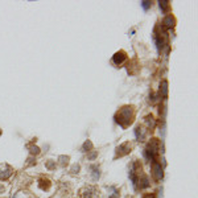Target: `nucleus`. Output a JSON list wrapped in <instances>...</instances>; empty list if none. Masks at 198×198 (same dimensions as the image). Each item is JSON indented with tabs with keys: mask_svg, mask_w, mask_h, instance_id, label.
Returning a JSON list of instances; mask_svg holds the SVG:
<instances>
[{
	"mask_svg": "<svg viewBox=\"0 0 198 198\" xmlns=\"http://www.w3.org/2000/svg\"><path fill=\"white\" fill-rule=\"evenodd\" d=\"M115 119H116V122L122 127L129 126L131 123H132V120H133V110H132V107H129V106L123 107V108L116 114Z\"/></svg>",
	"mask_w": 198,
	"mask_h": 198,
	"instance_id": "obj_1",
	"label": "nucleus"
},
{
	"mask_svg": "<svg viewBox=\"0 0 198 198\" xmlns=\"http://www.w3.org/2000/svg\"><path fill=\"white\" fill-rule=\"evenodd\" d=\"M158 147L160 145H158L157 139H152V140L149 141V144L147 145V148L144 150V154L149 161H152V162L156 161V156L158 154Z\"/></svg>",
	"mask_w": 198,
	"mask_h": 198,
	"instance_id": "obj_2",
	"label": "nucleus"
},
{
	"mask_svg": "<svg viewBox=\"0 0 198 198\" xmlns=\"http://www.w3.org/2000/svg\"><path fill=\"white\" fill-rule=\"evenodd\" d=\"M81 196L82 198H97L98 197V192L94 186H86L81 190Z\"/></svg>",
	"mask_w": 198,
	"mask_h": 198,
	"instance_id": "obj_3",
	"label": "nucleus"
},
{
	"mask_svg": "<svg viewBox=\"0 0 198 198\" xmlns=\"http://www.w3.org/2000/svg\"><path fill=\"white\" fill-rule=\"evenodd\" d=\"M131 149H132V145H131L129 143H123L122 145H119L118 148H116V157L118 156L122 157V156H124V154L129 153Z\"/></svg>",
	"mask_w": 198,
	"mask_h": 198,
	"instance_id": "obj_4",
	"label": "nucleus"
},
{
	"mask_svg": "<svg viewBox=\"0 0 198 198\" xmlns=\"http://www.w3.org/2000/svg\"><path fill=\"white\" fill-rule=\"evenodd\" d=\"M124 61H126V53L124 51H116V53L112 55V62L115 63V65H122Z\"/></svg>",
	"mask_w": 198,
	"mask_h": 198,
	"instance_id": "obj_5",
	"label": "nucleus"
},
{
	"mask_svg": "<svg viewBox=\"0 0 198 198\" xmlns=\"http://www.w3.org/2000/svg\"><path fill=\"white\" fill-rule=\"evenodd\" d=\"M153 176H154V178H156L157 181L162 178V168H161V165L158 164L157 161L153 162Z\"/></svg>",
	"mask_w": 198,
	"mask_h": 198,
	"instance_id": "obj_6",
	"label": "nucleus"
},
{
	"mask_svg": "<svg viewBox=\"0 0 198 198\" xmlns=\"http://www.w3.org/2000/svg\"><path fill=\"white\" fill-rule=\"evenodd\" d=\"M147 132H148V129H145L144 127H141V126H137L136 129H135V135H136L137 140H144L147 137Z\"/></svg>",
	"mask_w": 198,
	"mask_h": 198,
	"instance_id": "obj_7",
	"label": "nucleus"
},
{
	"mask_svg": "<svg viewBox=\"0 0 198 198\" xmlns=\"http://www.w3.org/2000/svg\"><path fill=\"white\" fill-rule=\"evenodd\" d=\"M12 174V168L9 166H4L3 169H0V180H8Z\"/></svg>",
	"mask_w": 198,
	"mask_h": 198,
	"instance_id": "obj_8",
	"label": "nucleus"
},
{
	"mask_svg": "<svg viewBox=\"0 0 198 198\" xmlns=\"http://www.w3.org/2000/svg\"><path fill=\"white\" fill-rule=\"evenodd\" d=\"M162 25H164V28H173L174 27V17L172 15H168L164 19V21H162Z\"/></svg>",
	"mask_w": 198,
	"mask_h": 198,
	"instance_id": "obj_9",
	"label": "nucleus"
},
{
	"mask_svg": "<svg viewBox=\"0 0 198 198\" xmlns=\"http://www.w3.org/2000/svg\"><path fill=\"white\" fill-rule=\"evenodd\" d=\"M144 122H145L147 127H148V128H150V129H153L154 127H156V120H154V118L152 116V115H148V116H145Z\"/></svg>",
	"mask_w": 198,
	"mask_h": 198,
	"instance_id": "obj_10",
	"label": "nucleus"
},
{
	"mask_svg": "<svg viewBox=\"0 0 198 198\" xmlns=\"http://www.w3.org/2000/svg\"><path fill=\"white\" fill-rule=\"evenodd\" d=\"M160 94H161L162 98H166V97H168V82H166V81H162V82H161Z\"/></svg>",
	"mask_w": 198,
	"mask_h": 198,
	"instance_id": "obj_11",
	"label": "nucleus"
},
{
	"mask_svg": "<svg viewBox=\"0 0 198 198\" xmlns=\"http://www.w3.org/2000/svg\"><path fill=\"white\" fill-rule=\"evenodd\" d=\"M137 182H140V189H145L149 186V180L147 176H141L140 178L137 180Z\"/></svg>",
	"mask_w": 198,
	"mask_h": 198,
	"instance_id": "obj_12",
	"label": "nucleus"
},
{
	"mask_svg": "<svg viewBox=\"0 0 198 198\" xmlns=\"http://www.w3.org/2000/svg\"><path fill=\"white\" fill-rule=\"evenodd\" d=\"M12 198H32V196L28 192H25V190H20Z\"/></svg>",
	"mask_w": 198,
	"mask_h": 198,
	"instance_id": "obj_13",
	"label": "nucleus"
},
{
	"mask_svg": "<svg viewBox=\"0 0 198 198\" xmlns=\"http://www.w3.org/2000/svg\"><path fill=\"white\" fill-rule=\"evenodd\" d=\"M49 180H40V184H38V186H40V189H42V190H46L48 188H49Z\"/></svg>",
	"mask_w": 198,
	"mask_h": 198,
	"instance_id": "obj_14",
	"label": "nucleus"
},
{
	"mask_svg": "<svg viewBox=\"0 0 198 198\" xmlns=\"http://www.w3.org/2000/svg\"><path fill=\"white\" fill-rule=\"evenodd\" d=\"M91 148H93V143H91L90 140H87V141L83 143V145H82V150H83V152H89Z\"/></svg>",
	"mask_w": 198,
	"mask_h": 198,
	"instance_id": "obj_15",
	"label": "nucleus"
},
{
	"mask_svg": "<svg viewBox=\"0 0 198 198\" xmlns=\"http://www.w3.org/2000/svg\"><path fill=\"white\" fill-rule=\"evenodd\" d=\"M91 170H93V180H98L99 176H101V173H99V168L98 166H91Z\"/></svg>",
	"mask_w": 198,
	"mask_h": 198,
	"instance_id": "obj_16",
	"label": "nucleus"
},
{
	"mask_svg": "<svg viewBox=\"0 0 198 198\" xmlns=\"http://www.w3.org/2000/svg\"><path fill=\"white\" fill-rule=\"evenodd\" d=\"M160 3V8L162 11H168L169 8V2H166V0H162V2H158Z\"/></svg>",
	"mask_w": 198,
	"mask_h": 198,
	"instance_id": "obj_17",
	"label": "nucleus"
},
{
	"mask_svg": "<svg viewBox=\"0 0 198 198\" xmlns=\"http://www.w3.org/2000/svg\"><path fill=\"white\" fill-rule=\"evenodd\" d=\"M29 152L32 154H38L40 153V148H38V147H36V145H30L29 147Z\"/></svg>",
	"mask_w": 198,
	"mask_h": 198,
	"instance_id": "obj_18",
	"label": "nucleus"
},
{
	"mask_svg": "<svg viewBox=\"0 0 198 198\" xmlns=\"http://www.w3.org/2000/svg\"><path fill=\"white\" fill-rule=\"evenodd\" d=\"M141 5H143V8H144V9H148V8H150V5H152V3L144 0V2H141Z\"/></svg>",
	"mask_w": 198,
	"mask_h": 198,
	"instance_id": "obj_19",
	"label": "nucleus"
},
{
	"mask_svg": "<svg viewBox=\"0 0 198 198\" xmlns=\"http://www.w3.org/2000/svg\"><path fill=\"white\" fill-rule=\"evenodd\" d=\"M59 160H61L62 165H66L67 161H69V157H67V156H59Z\"/></svg>",
	"mask_w": 198,
	"mask_h": 198,
	"instance_id": "obj_20",
	"label": "nucleus"
},
{
	"mask_svg": "<svg viewBox=\"0 0 198 198\" xmlns=\"http://www.w3.org/2000/svg\"><path fill=\"white\" fill-rule=\"evenodd\" d=\"M46 168H48V169H54V168H55V161H48Z\"/></svg>",
	"mask_w": 198,
	"mask_h": 198,
	"instance_id": "obj_21",
	"label": "nucleus"
},
{
	"mask_svg": "<svg viewBox=\"0 0 198 198\" xmlns=\"http://www.w3.org/2000/svg\"><path fill=\"white\" fill-rule=\"evenodd\" d=\"M78 170H79V165H74L71 168V173H78Z\"/></svg>",
	"mask_w": 198,
	"mask_h": 198,
	"instance_id": "obj_22",
	"label": "nucleus"
},
{
	"mask_svg": "<svg viewBox=\"0 0 198 198\" xmlns=\"http://www.w3.org/2000/svg\"><path fill=\"white\" fill-rule=\"evenodd\" d=\"M108 198H119V192L118 190H114V194L111 197H108Z\"/></svg>",
	"mask_w": 198,
	"mask_h": 198,
	"instance_id": "obj_23",
	"label": "nucleus"
},
{
	"mask_svg": "<svg viewBox=\"0 0 198 198\" xmlns=\"http://www.w3.org/2000/svg\"><path fill=\"white\" fill-rule=\"evenodd\" d=\"M95 157H97V152H93V153H91L90 156H89V158H90V160H94Z\"/></svg>",
	"mask_w": 198,
	"mask_h": 198,
	"instance_id": "obj_24",
	"label": "nucleus"
},
{
	"mask_svg": "<svg viewBox=\"0 0 198 198\" xmlns=\"http://www.w3.org/2000/svg\"><path fill=\"white\" fill-rule=\"evenodd\" d=\"M143 198H154V196L153 194H147V196H144Z\"/></svg>",
	"mask_w": 198,
	"mask_h": 198,
	"instance_id": "obj_25",
	"label": "nucleus"
},
{
	"mask_svg": "<svg viewBox=\"0 0 198 198\" xmlns=\"http://www.w3.org/2000/svg\"><path fill=\"white\" fill-rule=\"evenodd\" d=\"M0 135H2V129H0Z\"/></svg>",
	"mask_w": 198,
	"mask_h": 198,
	"instance_id": "obj_26",
	"label": "nucleus"
}]
</instances>
